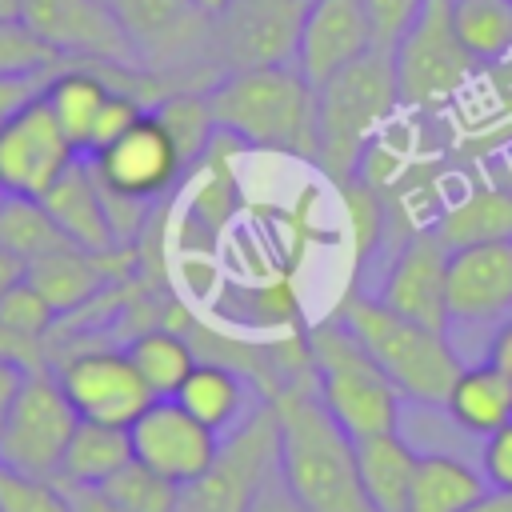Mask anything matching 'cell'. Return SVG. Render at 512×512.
Here are the masks:
<instances>
[{"mask_svg": "<svg viewBox=\"0 0 512 512\" xmlns=\"http://www.w3.org/2000/svg\"><path fill=\"white\" fill-rule=\"evenodd\" d=\"M52 372L80 420L128 428L156 400L128 352L112 344H72L52 356Z\"/></svg>", "mask_w": 512, "mask_h": 512, "instance_id": "11", "label": "cell"}, {"mask_svg": "<svg viewBox=\"0 0 512 512\" xmlns=\"http://www.w3.org/2000/svg\"><path fill=\"white\" fill-rule=\"evenodd\" d=\"M56 308L40 296V288L36 284H28V276L24 280H16L4 296H0V324L8 328V332H16V336H24V340H36V344H48V332L56 328Z\"/></svg>", "mask_w": 512, "mask_h": 512, "instance_id": "32", "label": "cell"}, {"mask_svg": "<svg viewBox=\"0 0 512 512\" xmlns=\"http://www.w3.org/2000/svg\"><path fill=\"white\" fill-rule=\"evenodd\" d=\"M480 472H484V480H488L492 492L512 496V420L504 428H496L492 436H484Z\"/></svg>", "mask_w": 512, "mask_h": 512, "instance_id": "35", "label": "cell"}, {"mask_svg": "<svg viewBox=\"0 0 512 512\" xmlns=\"http://www.w3.org/2000/svg\"><path fill=\"white\" fill-rule=\"evenodd\" d=\"M80 424V412L64 396L52 368H32L0 428V464L56 480L64 448Z\"/></svg>", "mask_w": 512, "mask_h": 512, "instance_id": "9", "label": "cell"}, {"mask_svg": "<svg viewBox=\"0 0 512 512\" xmlns=\"http://www.w3.org/2000/svg\"><path fill=\"white\" fill-rule=\"evenodd\" d=\"M488 480L480 468L464 464L448 452H420L408 492V512H464L488 496Z\"/></svg>", "mask_w": 512, "mask_h": 512, "instance_id": "23", "label": "cell"}, {"mask_svg": "<svg viewBox=\"0 0 512 512\" xmlns=\"http://www.w3.org/2000/svg\"><path fill=\"white\" fill-rule=\"evenodd\" d=\"M400 112L392 48H368L348 68L316 84V168L344 188L360 176L368 148Z\"/></svg>", "mask_w": 512, "mask_h": 512, "instance_id": "3", "label": "cell"}, {"mask_svg": "<svg viewBox=\"0 0 512 512\" xmlns=\"http://www.w3.org/2000/svg\"><path fill=\"white\" fill-rule=\"evenodd\" d=\"M368 20H372V36L380 48H396V40L412 28V20L420 16L424 0H364Z\"/></svg>", "mask_w": 512, "mask_h": 512, "instance_id": "34", "label": "cell"}, {"mask_svg": "<svg viewBox=\"0 0 512 512\" xmlns=\"http://www.w3.org/2000/svg\"><path fill=\"white\" fill-rule=\"evenodd\" d=\"M308 0H228L212 24L216 72L292 64Z\"/></svg>", "mask_w": 512, "mask_h": 512, "instance_id": "12", "label": "cell"}, {"mask_svg": "<svg viewBox=\"0 0 512 512\" xmlns=\"http://www.w3.org/2000/svg\"><path fill=\"white\" fill-rule=\"evenodd\" d=\"M204 96L220 136L316 164V88L296 64L224 72Z\"/></svg>", "mask_w": 512, "mask_h": 512, "instance_id": "2", "label": "cell"}, {"mask_svg": "<svg viewBox=\"0 0 512 512\" xmlns=\"http://www.w3.org/2000/svg\"><path fill=\"white\" fill-rule=\"evenodd\" d=\"M452 24L476 60L512 52V0H452Z\"/></svg>", "mask_w": 512, "mask_h": 512, "instance_id": "29", "label": "cell"}, {"mask_svg": "<svg viewBox=\"0 0 512 512\" xmlns=\"http://www.w3.org/2000/svg\"><path fill=\"white\" fill-rule=\"evenodd\" d=\"M416 456L420 452L400 436V428L356 440L360 476H364V488H368V500L376 504V512H408Z\"/></svg>", "mask_w": 512, "mask_h": 512, "instance_id": "25", "label": "cell"}, {"mask_svg": "<svg viewBox=\"0 0 512 512\" xmlns=\"http://www.w3.org/2000/svg\"><path fill=\"white\" fill-rule=\"evenodd\" d=\"M136 52L140 64L164 80H196L212 76L220 80L216 60H212V24L216 16L200 8L196 0H112Z\"/></svg>", "mask_w": 512, "mask_h": 512, "instance_id": "6", "label": "cell"}, {"mask_svg": "<svg viewBox=\"0 0 512 512\" xmlns=\"http://www.w3.org/2000/svg\"><path fill=\"white\" fill-rule=\"evenodd\" d=\"M44 212L60 224V232L76 244V248H88V252H112L120 248L116 232H112V220H108V204H104V192L92 176V164L80 156L44 196H40Z\"/></svg>", "mask_w": 512, "mask_h": 512, "instance_id": "19", "label": "cell"}, {"mask_svg": "<svg viewBox=\"0 0 512 512\" xmlns=\"http://www.w3.org/2000/svg\"><path fill=\"white\" fill-rule=\"evenodd\" d=\"M304 340H308L316 392L352 440L400 428L404 392L388 380V372L368 356V348L336 316L308 324Z\"/></svg>", "mask_w": 512, "mask_h": 512, "instance_id": "5", "label": "cell"}, {"mask_svg": "<svg viewBox=\"0 0 512 512\" xmlns=\"http://www.w3.org/2000/svg\"><path fill=\"white\" fill-rule=\"evenodd\" d=\"M0 356H4V360H20V364H28V368H52V364H48V348H44V344L24 340V336L8 332L4 324H0Z\"/></svg>", "mask_w": 512, "mask_h": 512, "instance_id": "37", "label": "cell"}, {"mask_svg": "<svg viewBox=\"0 0 512 512\" xmlns=\"http://www.w3.org/2000/svg\"><path fill=\"white\" fill-rule=\"evenodd\" d=\"M336 320L368 348V356L388 372V380L404 392V400L444 408V396L456 372L464 368V360L448 344V332L408 320L388 304H380V296H364V292H348L336 304Z\"/></svg>", "mask_w": 512, "mask_h": 512, "instance_id": "4", "label": "cell"}, {"mask_svg": "<svg viewBox=\"0 0 512 512\" xmlns=\"http://www.w3.org/2000/svg\"><path fill=\"white\" fill-rule=\"evenodd\" d=\"M276 408V464L304 512H376L368 500L356 440L324 408L316 376L304 372L280 384L272 396Z\"/></svg>", "mask_w": 512, "mask_h": 512, "instance_id": "1", "label": "cell"}, {"mask_svg": "<svg viewBox=\"0 0 512 512\" xmlns=\"http://www.w3.org/2000/svg\"><path fill=\"white\" fill-rule=\"evenodd\" d=\"M96 172V180L128 200H144L156 204L160 196H168L176 188L180 176H188V160L180 152V144L172 140V132L164 128V120L148 108L128 132H120L104 152L84 156Z\"/></svg>", "mask_w": 512, "mask_h": 512, "instance_id": "13", "label": "cell"}, {"mask_svg": "<svg viewBox=\"0 0 512 512\" xmlns=\"http://www.w3.org/2000/svg\"><path fill=\"white\" fill-rule=\"evenodd\" d=\"M444 408L456 420V428L484 440L512 420V384L492 360L464 364L444 396Z\"/></svg>", "mask_w": 512, "mask_h": 512, "instance_id": "21", "label": "cell"}, {"mask_svg": "<svg viewBox=\"0 0 512 512\" xmlns=\"http://www.w3.org/2000/svg\"><path fill=\"white\" fill-rule=\"evenodd\" d=\"M432 228L448 240V248L512 240V184H472L432 220Z\"/></svg>", "mask_w": 512, "mask_h": 512, "instance_id": "24", "label": "cell"}, {"mask_svg": "<svg viewBox=\"0 0 512 512\" xmlns=\"http://www.w3.org/2000/svg\"><path fill=\"white\" fill-rule=\"evenodd\" d=\"M124 352L136 364V372L144 376V384L152 388V396H176L180 384L188 380V372L200 360L188 332L168 328V324H152V328L128 336Z\"/></svg>", "mask_w": 512, "mask_h": 512, "instance_id": "27", "label": "cell"}, {"mask_svg": "<svg viewBox=\"0 0 512 512\" xmlns=\"http://www.w3.org/2000/svg\"><path fill=\"white\" fill-rule=\"evenodd\" d=\"M116 88L92 68V64H64L60 72H52L40 88L44 104L52 108V116L60 120V128L68 132V140L76 144V152H88V140L96 132V120L108 104Z\"/></svg>", "mask_w": 512, "mask_h": 512, "instance_id": "22", "label": "cell"}, {"mask_svg": "<svg viewBox=\"0 0 512 512\" xmlns=\"http://www.w3.org/2000/svg\"><path fill=\"white\" fill-rule=\"evenodd\" d=\"M276 472V408L268 396L236 424L212 468L196 476L192 484L180 488V508L176 512H248L264 480Z\"/></svg>", "mask_w": 512, "mask_h": 512, "instance_id": "8", "label": "cell"}, {"mask_svg": "<svg viewBox=\"0 0 512 512\" xmlns=\"http://www.w3.org/2000/svg\"><path fill=\"white\" fill-rule=\"evenodd\" d=\"M248 512H304V508H300V500L292 496V488L284 484L280 464H276V472L264 480V488L256 492V500L248 504Z\"/></svg>", "mask_w": 512, "mask_h": 512, "instance_id": "36", "label": "cell"}, {"mask_svg": "<svg viewBox=\"0 0 512 512\" xmlns=\"http://www.w3.org/2000/svg\"><path fill=\"white\" fill-rule=\"evenodd\" d=\"M60 68L64 60L20 16H0V76H52Z\"/></svg>", "mask_w": 512, "mask_h": 512, "instance_id": "31", "label": "cell"}, {"mask_svg": "<svg viewBox=\"0 0 512 512\" xmlns=\"http://www.w3.org/2000/svg\"><path fill=\"white\" fill-rule=\"evenodd\" d=\"M0 512H72V496L60 480L0 464Z\"/></svg>", "mask_w": 512, "mask_h": 512, "instance_id": "33", "label": "cell"}, {"mask_svg": "<svg viewBox=\"0 0 512 512\" xmlns=\"http://www.w3.org/2000/svg\"><path fill=\"white\" fill-rule=\"evenodd\" d=\"M44 88V84H40ZM80 160L76 144L44 104V96H28L0 124V184L12 196L40 200L72 164Z\"/></svg>", "mask_w": 512, "mask_h": 512, "instance_id": "14", "label": "cell"}, {"mask_svg": "<svg viewBox=\"0 0 512 512\" xmlns=\"http://www.w3.org/2000/svg\"><path fill=\"white\" fill-rule=\"evenodd\" d=\"M128 436H132V456L152 472L176 480L180 488L204 476L224 444V436L200 424L176 396H156L128 424Z\"/></svg>", "mask_w": 512, "mask_h": 512, "instance_id": "15", "label": "cell"}, {"mask_svg": "<svg viewBox=\"0 0 512 512\" xmlns=\"http://www.w3.org/2000/svg\"><path fill=\"white\" fill-rule=\"evenodd\" d=\"M20 20L64 64L144 68L112 0H20Z\"/></svg>", "mask_w": 512, "mask_h": 512, "instance_id": "10", "label": "cell"}, {"mask_svg": "<svg viewBox=\"0 0 512 512\" xmlns=\"http://www.w3.org/2000/svg\"><path fill=\"white\" fill-rule=\"evenodd\" d=\"M176 400L212 432L228 436L236 424H244V416L260 404L256 384L236 372L224 360H196V368L188 372V380L180 384Z\"/></svg>", "mask_w": 512, "mask_h": 512, "instance_id": "20", "label": "cell"}, {"mask_svg": "<svg viewBox=\"0 0 512 512\" xmlns=\"http://www.w3.org/2000/svg\"><path fill=\"white\" fill-rule=\"evenodd\" d=\"M368 48H376V36L364 0H308L292 64L316 88L332 72L360 60Z\"/></svg>", "mask_w": 512, "mask_h": 512, "instance_id": "17", "label": "cell"}, {"mask_svg": "<svg viewBox=\"0 0 512 512\" xmlns=\"http://www.w3.org/2000/svg\"><path fill=\"white\" fill-rule=\"evenodd\" d=\"M28 372H32L28 364L0 356V428H4V420H8V412H12V404H16V396H20Z\"/></svg>", "mask_w": 512, "mask_h": 512, "instance_id": "39", "label": "cell"}, {"mask_svg": "<svg viewBox=\"0 0 512 512\" xmlns=\"http://www.w3.org/2000/svg\"><path fill=\"white\" fill-rule=\"evenodd\" d=\"M132 460V436L120 424H100V420H80L56 480L68 488H100L104 480H112L124 464Z\"/></svg>", "mask_w": 512, "mask_h": 512, "instance_id": "26", "label": "cell"}, {"mask_svg": "<svg viewBox=\"0 0 512 512\" xmlns=\"http://www.w3.org/2000/svg\"><path fill=\"white\" fill-rule=\"evenodd\" d=\"M72 240L60 232V224L44 212V204L40 200H32V196H4L0 200V248L4 252H12L16 260H24V264H32V260H40V256H48V252H60V248H68Z\"/></svg>", "mask_w": 512, "mask_h": 512, "instance_id": "28", "label": "cell"}, {"mask_svg": "<svg viewBox=\"0 0 512 512\" xmlns=\"http://www.w3.org/2000/svg\"><path fill=\"white\" fill-rule=\"evenodd\" d=\"M16 280H24V260H16L12 252H4V248H0V296H4Z\"/></svg>", "mask_w": 512, "mask_h": 512, "instance_id": "42", "label": "cell"}, {"mask_svg": "<svg viewBox=\"0 0 512 512\" xmlns=\"http://www.w3.org/2000/svg\"><path fill=\"white\" fill-rule=\"evenodd\" d=\"M68 488V484H64ZM68 496H72V512H120V508H112L104 496H100V488H68Z\"/></svg>", "mask_w": 512, "mask_h": 512, "instance_id": "41", "label": "cell"}, {"mask_svg": "<svg viewBox=\"0 0 512 512\" xmlns=\"http://www.w3.org/2000/svg\"><path fill=\"white\" fill-rule=\"evenodd\" d=\"M4 196H8V192H4V184H0V200H4Z\"/></svg>", "mask_w": 512, "mask_h": 512, "instance_id": "45", "label": "cell"}, {"mask_svg": "<svg viewBox=\"0 0 512 512\" xmlns=\"http://www.w3.org/2000/svg\"><path fill=\"white\" fill-rule=\"evenodd\" d=\"M396 84H400V108H440L448 104L476 72V56L464 48L456 24H452V0H424L412 28L392 48Z\"/></svg>", "mask_w": 512, "mask_h": 512, "instance_id": "7", "label": "cell"}, {"mask_svg": "<svg viewBox=\"0 0 512 512\" xmlns=\"http://www.w3.org/2000/svg\"><path fill=\"white\" fill-rule=\"evenodd\" d=\"M504 316H512V240L452 248L448 324H492Z\"/></svg>", "mask_w": 512, "mask_h": 512, "instance_id": "18", "label": "cell"}, {"mask_svg": "<svg viewBox=\"0 0 512 512\" xmlns=\"http://www.w3.org/2000/svg\"><path fill=\"white\" fill-rule=\"evenodd\" d=\"M100 496L120 512H176L180 508V484L152 472L136 456L112 480L100 484Z\"/></svg>", "mask_w": 512, "mask_h": 512, "instance_id": "30", "label": "cell"}, {"mask_svg": "<svg viewBox=\"0 0 512 512\" xmlns=\"http://www.w3.org/2000/svg\"><path fill=\"white\" fill-rule=\"evenodd\" d=\"M448 260H452L448 240L432 224L416 228L400 244L380 284V304H388L408 320L448 332Z\"/></svg>", "mask_w": 512, "mask_h": 512, "instance_id": "16", "label": "cell"}, {"mask_svg": "<svg viewBox=\"0 0 512 512\" xmlns=\"http://www.w3.org/2000/svg\"><path fill=\"white\" fill-rule=\"evenodd\" d=\"M44 80H48V76H0V124H4L28 96H36Z\"/></svg>", "mask_w": 512, "mask_h": 512, "instance_id": "38", "label": "cell"}, {"mask_svg": "<svg viewBox=\"0 0 512 512\" xmlns=\"http://www.w3.org/2000/svg\"><path fill=\"white\" fill-rule=\"evenodd\" d=\"M0 16H20V0H0Z\"/></svg>", "mask_w": 512, "mask_h": 512, "instance_id": "44", "label": "cell"}, {"mask_svg": "<svg viewBox=\"0 0 512 512\" xmlns=\"http://www.w3.org/2000/svg\"><path fill=\"white\" fill-rule=\"evenodd\" d=\"M484 360H492L500 372H504V380L512 384V320H504L496 332H492V340H488V356Z\"/></svg>", "mask_w": 512, "mask_h": 512, "instance_id": "40", "label": "cell"}, {"mask_svg": "<svg viewBox=\"0 0 512 512\" xmlns=\"http://www.w3.org/2000/svg\"><path fill=\"white\" fill-rule=\"evenodd\" d=\"M464 512H512V496H504V492H488L480 504H472V508H464Z\"/></svg>", "mask_w": 512, "mask_h": 512, "instance_id": "43", "label": "cell"}]
</instances>
